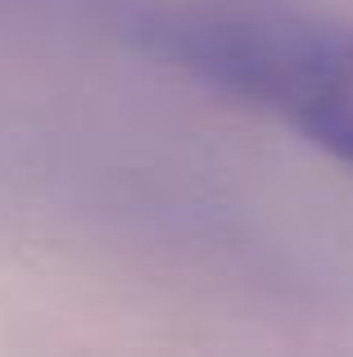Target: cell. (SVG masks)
Here are the masks:
<instances>
[{
  "label": "cell",
  "mask_w": 353,
  "mask_h": 357,
  "mask_svg": "<svg viewBox=\"0 0 353 357\" xmlns=\"http://www.w3.org/2000/svg\"><path fill=\"white\" fill-rule=\"evenodd\" d=\"M127 36L353 167V27L267 0H163L136 9Z\"/></svg>",
  "instance_id": "6da1fadb"
}]
</instances>
